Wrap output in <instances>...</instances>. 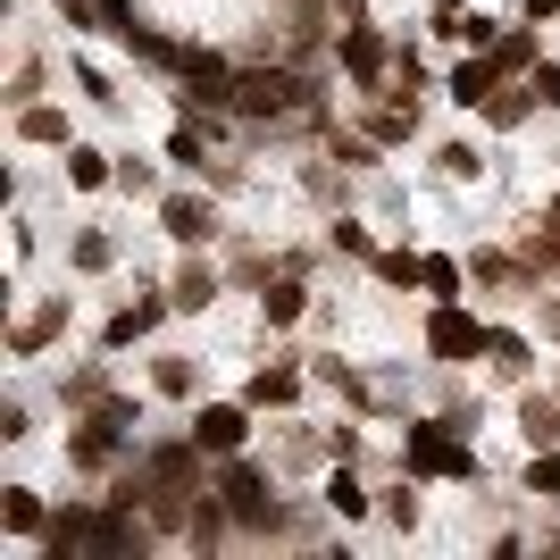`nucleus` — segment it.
I'll use <instances>...</instances> for the list:
<instances>
[{
    "label": "nucleus",
    "mask_w": 560,
    "mask_h": 560,
    "mask_svg": "<svg viewBox=\"0 0 560 560\" xmlns=\"http://www.w3.org/2000/svg\"><path fill=\"white\" fill-rule=\"evenodd\" d=\"M493 369H502V376H527V360H536V351H527V335H511V327H493Z\"/></svg>",
    "instance_id": "nucleus-21"
},
{
    "label": "nucleus",
    "mask_w": 560,
    "mask_h": 560,
    "mask_svg": "<svg viewBox=\"0 0 560 560\" xmlns=\"http://www.w3.org/2000/svg\"><path fill=\"white\" fill-rule=\"evenodd\" d=\"M151 385H160L167 401H185V394H192V360H185V351H167L160 369H151Z\"/></svg>",
    "instance_id": "nucleus-25"
},
{
    "label": "nucleus",
    "mask_w": 560,
    "mask_h": 560,
    "mask_svg": "<svg viewBox=\"0 0 560 560\" xmlns=\"http://www.w3.org/2000/svg\"><path fill=\"white\" fill-rule=\"evenodd\" d=\"M218 502L234 511V527H277V493H268V477H259V468H243V460L218 477Z\"/></svg>",
    "instance_id": "nucleus-4"
},
{
    "label": "nucleus",
    "mask_w": 560,
    "mask_h": 560,
    "mask_svg": "<svg viewBox=\"0 0 560 560\" xmlns=\"http://www.w3.org/2000/svg\"><path fill=\"white\" fill-rule=\"evenodd\" d=\"M493 68H502V75H527V68H536V34H502V43H493Z\"/></svg>",
    "instance_id": "nucleus-24"
},
{
    "label": "nucleus",
    "mask_w": 560,
    "mask_h": 560,
    "mask_svg": "<svg viewBox=\"0 0 560 560\" xmlns=\"http://www.w3.org/2000/svg\"><path fill=\"white\" fill-rule=\"evenodd\" d=\"M109 259H117V243H109V234H75V268H84V277H101Z\"/></svg>",
    "instance_id": "nucleus-26"
},
{
    "label": "nucleus",
    "mask_w": 560,
    "mask_h": 560,
    "mask_svg": "<svg viewBox=\"0 0 560 560\" xmlns=\"http://www.w3.org/2000/svg\"><path fill=\"white\" fill-rule=\"evenodd\" d=\"M50 335H59V310H43V318H25V327H18V351H43Z\"/></svg>",
    "instance_id": "nucleus-32"
},
{
    "label": "nucleus",
    "mask_w": 560,
    "mask_h": 560,
    "mask_svg": "<svg viewBox=\"0 0 560 560\" xmlns=\"http://www.w3.org/2000/svg\"><path fill=\"white\" fill-rule=\"evenodd\" d=\"M259 310H268V327H293V318L310 310V293H302L293 277H284V284H268V293H259Z\"/></svg>",
    "instance_id": "nucleus-18"
},
{
    "label": "nucleus",
    "mask_w": 560,
    "mask_h": 560,
    "mask_svg": "<svg viewBox=\"0 0 560 560\" xmlns=\"http://www.w3.org/2000/svg\"><path fill=\"white\" fill-rule=\"evenodd\" d=\"M18 135L25 142H68V117L43 109V101H25V109H18Z\"/></svg>",
    "instance_id": "nucleus-20"
},
{
    "label": "nucleus",
    "mask_w": 560,
    "mask_h": 560,
    "mask_svg": "<svg viewBox=\"0 0 560 560\" xmlns=\"http://www.w3.org/2000/svg\"><path fill=\"white\" fill-rule=\"evenodd\" d=\"M0 518H9V536H43L50 518H43V502H34V493L25 486H9V502H0Z\"/></svg>",
    "instance_id": "nucleus-19"
},
{
    "label": "nucleus",
    "mask_w": 560,
    "mask_h": 560,
    "mask_svg": "<svg viewBox=\"0 0 560 560\" xmlns=\"http://www.w3.org/2000/svg\"><path fill=\"white\" fill-rule=\"evenodd\" d=\"M234 109H243V117H293V109H310V75L243 68V75H234Z\"/></svg>",
    "instance_id": "nucleus-1"
},
{
    "label": "nucleus",
    "mask_w": 560,
    "mask_h": 560,
    "mask_svg": "<svg viewBox=\"0 0 560 560\" xmlns=\"http://www.w3.org/2000/svg\"><path fill=\"white\" fill-rule=\"evenodd\" d=\"M293 394H302V369H259L252 385H243V401H252V410H284Z\"/></svg>",
    "instance_id": "nucleus-12"
},
{
    "label": "nucleus",
    "mask_w": 560,
    "mask_h": 560,
    "mask_svg": "<svg viewBox=\"0 0 560 560\" xmlns=\"http://www.w3.org/2000/svg\"><path fill=\"white\" fill-rule=\"evenodd\" d=\"M327 502H335L343 518H369V486H360V477H351L343 460H335V486H327Z\"/></svg>",
    "instance_id": "nucleus-23"
},
{
    "label": "nucleus",
    "mask_w": 560,
    "mask_h": 560,
    "mask_svg": "<svg viewBox=\"0 0 560 560\" xmlns=\"http://www.w3.org/2000/svg\"><path fill=\"white\" fill-rule=\"evenodd\" d=\"M452 427H460V419H427V427H410L401 460L419 468V477H477V452L452 444Z\"/></svg>",
    "instance_id": "nucleus-2"
},
{
    "label": "nucleus",
    "mask_w": 560,
    "mask_h": 560,
    "mask_svg": "<svg viewBox=\"0 0 560 560\" xmlns=\"http://www.w3.org/2000/svg\"><path fill=\"white\" fill-rule=\"evenodd\" d=\"M518 435H527V452H544V444H560V401H518Z\"/></svg>",
    "instance_id": "nucleus-13"
},
{
    "label": "nucleus",
    "mask_w": 560,
    "mask_h": 560,
    "mask_svg": "<svg viewBox=\"0 0 560 560\" xmlns=\"http://www.w3.org/2000/svg\"><path fill=\"white\" fill-rule=\"evenodd\" d=\"M101 25H109V34H126V25H135V0H101Z\"/></svg>",
    "instance_id": "nucleus-36"
},
{
    "label": "nucleus",
    "mask_w": 560,
    "mask_h": 560,
    "mask_svg": "<svg viewBox=\"0 0 560 560\" xmlns=\"http://www.w3.org/2000/svg\"><path fill=\"white\" fill-rule=\"evenodd\" d=\"M160 226L176 234V243H210L218 218H210V201H185V192H176V201H160Z\"/></svg>",
    "instance_id": "nucleus-10"
},
{
    "label": "nucleus",
    "mask_w": 560,
    "mask_h": 560,
    "mask_svg": "<svg viewBox=\"0 0 560 560\" xmlns=\"http://www.w3.org/2000/svg\"><path fill=\"white\" fill-rule=\"evenodd\" d=\"M343 68L360 75V84L385 75V34H376V25H343Z\"/></svg>",
    "instance_id": "nucleus-9"
},
{
    "label": "nucleus",
    "mask_w": 560,
    "mask_h": 560,
    "mask_svg": "<svg viewBox=\"0 0 560 560\" xmlns=\"http://www.w3.org/2000/svg\"><path fill=\"white\" fill-rule=\"evenodd\" d=\"M427 293H435V302H460V268H452V259H427Z\"/></svg>",
    "instance_id": "nucleus-30"
},
{
    "label": "nucleus",
    "mask_w": 560,
    "mask_h": 560,
    "mask_svg": "<svg viewBox=\"0 0 560 560\" xmlns=\"http://www.w3.org/2000/svg\"><path fill=\"white\" fill-rule=\"evenodd\" d=\"M160 310H176V302H135V310H117V318H109V351H126L135 335H151V327H160Z\"/></svg>",
    "instance_id": "nucleus-16"
},
{
    "label": "nucleus",
    "mask_w": 560,
    "mask_h": 560,
    "mask_svg": "<svg viewBox=\"0 0 560 560\" xmlns=\"http://www.w3.org/2000/svg\"><path fill=\"white\" fill-rule=\"evenodd\" d=\"M68 185L75 192H101V185H117V167L101 160V151H84V142H68Z\"/></svg>",
    "instance_id": "nucleus-15"
},
{
    "label": "nucleus",
    "mask_w": 560,
    "mask_h": 560,
    "mask_svg": "<svg viewBox=\"0 0 560 560\" xmlns=\"http://www.w3.org/2000/svg\"><path fill=\"white\" fill-rule=\"evenodd\" d=\"M452 101H460V109H486L493 93H502V68H493V50L486 59H460V68H452V84H444Z\"/></svg>",
    "instance_id": "nucleus-6"
},
{
    "label": "nucleus",
    "mask_w": 560,
    "mask_h": 560,
    "mask_svg": "<svg viewBox=\"0 0 560 560\" xmlns=\"http://www.w3.org/2000/svg\"><path fill=\"white\" fill-rule=\"evenodd\" d=\"M351 9H360V0H351Z\"/></svg>",
    "instance_id": "nucleus-39"
},
{
    "label": "nucleus",
    "mask_w": 560,
    "mask_h": 560,
    "mask_svg": "<svg viewBox=\"0 0 560 560\" xmlns=\"http://www.w3.org/2000/svg\"><path fill=\"white\" fill-rule=\"evenodd\" d=\"M385 518H394V527H419V493L394 486V493H385Z\"/></svg>",
    "instance_id": "nucleus-33"
},
{
    "label": "nucleus",
    "mask_w": 560,
    "mask_h": 560,
    "mask_svg": "<svg viewBox=\"0 0 560 560\" xmlns=\"http://www.w3.org/2000/svg\"><path fill=\"white\" fill-rule=\"evenodd\" d=\"M435 160H444V176H477V167H486V160H477V151H468V142H444Z\"/></svg>",
    "instance_id": "nucleus-34"
},
{
    "label": "nucleus",
    "mask_w": 560,
    "mask_h": 560,
    "mask_svg": "<svg viewBox=\"0 0 560 560\" xmlns=\"http://www.w3.org/2000/svg\"><path fill=\"white\" fill-rule=\"evenodd\" d=\"M117 435H126V427H117V419H101V410H93V419H84V427L68 435V452H75L84 468H109V460H117Z\"/></svg>",
    "instance_id": "nucleus-8"
},
{
    "label": "nucleus",
    "mask_w": 560,
    "mask_h": 560,
    "mask_svg": "<svg viewBox=\"0 0 560 560\" xmlns=\"http://www.w3.org/2000/svg\"><path fill=\"white\" fill-rule=\"evenodd\" d=\"M435 34H444V43H468V50H493V18H477V9H435Z\"/></svg>",
    "instance_id": "nucleus-11"
},
{
    "label": "nucleus",
    "mask_w": 560,
    "mask_h": 560,
    "mask_svg": "<svg viewBox=\"0 0 560 560\" xmlns=\"http://www.w3.org/2000/svg\"><path fill=\"white\" fill-rule=\"evenodd\" d=\"M527 493H560V452H552V444L527 460Z\"/></svg>",
    "instance_id": "nucleus-29"
},
{
    "label": "nucleus",
    "mask_w": 560,
    "mask_h": 560,
    "mask_svg": "<svg viewBox=\"0 0 560 560\" xmlns=\"http://www.w3.org/2000/svg\"><path fill=\"white\" fill-rule=\"evenodd\" d=\"M527 93H536L544 109H560V59H536V68H527Z\"/></svg>",
    "instance_id": "nucleus-28"
},
{
    "label": "nucleus",
    "mask_w": 560,
    "mask_h": 560,
    "mask_svg": "<svg viewBox=\"0 0 560 560\" xmlns=\"http://www.w3.org/2000/svg\"><path fill=\"white\" fill-rule=\"evenodd\" d=\"M93 502H75V511H59V518H50V527H43V552L50 560H68V552H84V544H93Z\"/></svg>",
    "instance_id": "nucleus-7"
},
{
    "label": "nucleus",
    "mask_w": 560,
    "mask_h": 560,
    "mask_svg": "<svg viewBox=\"0 0 560 560\" xmlns=\"http://www.w3.org/2000/svg\"><path fill=\"white\" fill-rule=\"evenodd\" d=\"M527 109H544V101L527 93V75H518L511 93H493V101H486V117H493V126H502V135H511V126H527Z\"/></svg>",
    "instance_id": "nucleus-17"
},
{
    "label": "nucleus",
    "mask_w": 560,
    "mask_h": 560,
    "mask_svg": "<svg viewBox=\"0 0 560 560\" xmlns=\"http://www.w3.org/2000/svg\"><path fill=\"white\" fill-rule=\"evenodd\" d=\"M552 9H560V0H527V18H552Z\"/></svg>",
    "instance_id": "nucleus-37"
},
{
    "label": "nucleus",
    "mask_w": 560,
    "mask_h": 560,
    "mask_svg": "<svg viewBox=\"0 0 560 560\" xmlns=\"http://www.w3.org/2000/svg\"><path fill=\"white\" fill-rule=\"evenodd\" d=\"M493 343V327H477L460 302H435V318H427V351L444 360V369H460V360H477V351Z\"/></svg>",
    "instance_id": "nucleus-3"
},
{
    "label": "nucleus",
    "mask_w": 560,
    "mask_h": 560,
    "mask_svg": "<svg viewBox=\"0 0 560 560\" xmlns=\"http://www.w3.org/2000/svg\"><path fill=\"white\" fill-rule=\"evenodd\" d=\"M369 135H376V142H410V135H419V109H410V101H394V109L369 117Z\"/></svg>",
    "instance_id": "nucleus-22"
},
{
    "label": "nucleus",
    "mask_w": 560,
    "mask_h": 560,
    "mask_svg": "<svg viewBox=\"0 0 560 560\" xmlns=\"http://www.w3.org/2000/svg\"><path fill=\"white\" fill-rule=\"evenodd\" d=\"M544 226H552V234H560V201H552V210H544Z\"/></svg>",
    "instance_id": "nucleus-38"
},
{
    "label": "nucleus",
    "mask_w": 560,
    "mask_h": 560,
    "mask_svg": "<svg viewBox=\"0 0 560 560\" xmlns=\"http://www.w3.org/2000/svg\"><path fill=\"white\" fill-rule=\"evenodd\" d=\"M376 277H385V284H427V259H410V252H385V259H376Z\"/></svg>",
    "instance_id": "nucleus-27"
},
{
    "label": "nucleus",
    "mask_w": 560,
    "mask_h": 560,
    "mask_svg": "<svg viewBox=\"0 0 560 560\" xmlns=\"http://www.w3.org/2000/svg\"><path fill=\"white\" fill-rule=\"evenodd\" d=\"M327 151H335V160H343V167H376V160H369V142H360V135H335Z\"/></svg>",
    "instance_id": "nucleus-35"
},
{
    "label": "nucleus",
    "mask_w": 560,
    "mask_h": 560,
    "mask_svg": "<svg viewBox=\"0 0 560 560\" xmlns=\"http://www.w3.org/2000/svg\"><path fill=\"white\" fill-rule=\"evenodd\" d=\"M243 435H252V401H201V419H192V444H201V452L234 460Z\"/></svg>",
    "instance_id": "nucleus-5"
},
{
    "label": "nucleus",
    "mask_w": 560,
    "mask_h": 560,
    "mask_svg": "<svg viewBox=\"0 0 560 560\" xmlns=\"http://www.w3.org/2000/svg\"><path fill=\"white\" fill-rule=\"evenodd\" d=\"M167 160H176V167H201L210 151H201V135H192V126H176V135H167Z\"/></svg>",
    "instance_id": "nucleus-31"
},
{
    "label": "nucleus",
    "mask_w": 560,
    "mask_h": 560,
    "mask_svg": "<svg viewBox=\"0 0 560 560\" xmlns=\"http://www.w3.org/2000/svg\"><path fill=\"white\" fill-rule=\"evenodd\" d=\"M167 302H176V310H210V302H218V277L201 268V259H192V268H176V284H167Z\"/></svg>",
    "instance_id": "nucleus-14"
}]
</instances>
